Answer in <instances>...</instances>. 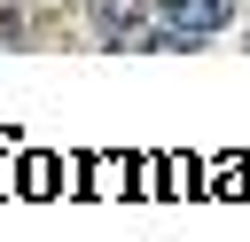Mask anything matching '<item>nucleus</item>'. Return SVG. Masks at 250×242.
Masks as SVG:
<instances>
[{
  "label": "nucleus",
  "mask_w": 250,
  "mask_h": 242,
  "mask_svg": "<svg viewBox=\"0 0 250 242\" xmlns=\"http://www.w3.org/2000/svg\"><path fill=\"white\" fill-rule=\"evenodd\" d=\"M94 23H102V39H109V47H133L148 16H141V0H102V8H94Z\"/></svg>",
  "instance_id": "2"
},
{
  "label": "nucleus",
  "mask_w": 250,
  "mask_h": 242,
  "mask_svg": "<svg viewBox=\"0 0 250 242\" xmlns=\"http://www.w3.org/2000/svg\"><path fill=\"white\" fill-rule=\"evenodd\" d=\"M156 8H164V23L188 31V39H211V31L234 16V0H156Z\"/></svg>",
  "instance_id": "1"
}]
</instances>
